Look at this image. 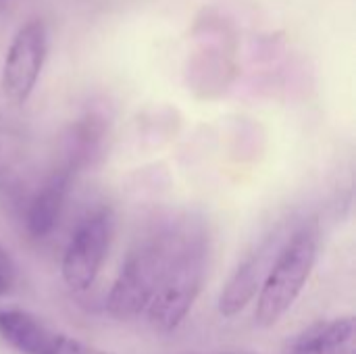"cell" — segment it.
Segmentation results:
<instances>
[{
	"instance_id": "9c48e42d",
	"label": "cell",
	"mask_w": 356,
	"mask_h": 354,
	"mask_svg": "<svg viewBox=\"0 0 356 354\" xmlns=\"http://www.w3.org/2000/svg\"><path fill=\"white\" fill-rule=\"evenodd\" d=\"M286 354H356V321L353 315L319 321L298 334Z\"/></svg>"
},
{
	"instance_id": "8992f818",
	"label": "cell",
	"mask_w": 356,
	"mask_h": 354,
	"mask_svg": "<svg viewBox=\"0 0 356 354\" xmlns=\"http://www.w3.org/2000/svg\"><path fill=\"white\" fill-rule=\"evenodd\" d=\"M273 246H275V238L269 236L252 252H248L244 257V261L238 265V269L227 280V284L219 296V313L225 319H234L257 298L261 284L273 263V259H271Z\"/></svg>"
},
{
	"instance_id": "30bf717a",
	"label": "cell",
	"mask_w": 356,
	"mask_h": 354,
	"mask_svg": "<svg viewBox=\"0 0 356 354\" xmlns=\"http://www.w3.org/2000/svg\"><path fill=\"white\" fill-rule=\"evenodd\" d=\"M54 354H113L108 351H102L94 344H88L83 340L71 338L67 334H58L56 338V346H54Z\"/></svg>"
},
{
	"instance_id": "6da1fadb",
	"label": "cell",
	"mask_w": 356,
	"mask_h": 354,
	"mask_svg": "<svg viewBox=\"0 0 356 354\" xmlns=\"http://www.w3.org/2000/svg\"><path fill=\"white\" fill-rule=\"evenodd\" d=\"M207 236L198 223L186 221L173 227L161 280L144 313L154 332H175L192 311L207 277Z\"/></svg>"
},
{
	"instance_id": "ba28073f",
	"label": "cell",
	"mask_w": 356,
	"mask_h": 354,
	"mask_svg": "<svg viewBox=\"0 0 356 354\" xmlns=\"http://www.w3.org/2000/svg\"><path fill=\"white\" fill-rule=\"evenodd\" d=\"M58 334L19 307H0V340L19 354H54Z\"/></svg>"
},
{
	"instance_id": "3957f363",
	"label": "cell",
	"mask_w": 356,
	"mask_h": 354,
	"mask_svg": "<svg viewBox=\"0 0 356 354\" xmlns=\"http://www.w3.org/2000/svg\"><path fill=\"white\" fill-rule=\"evenodd\" d=\"M173 230H159L138 242L121 263L106 294V313L117 321H131L146 313L161 280Z\"/></svg>"
},
{
	"instance_id": "7a4b0ae2",
	"label": "cell",
	"mask_w": 356,
	"mask_h": 354,
	"mask_svg": "<svg viewBox=\"0 0 356 354\" xmlns=\"http://www.w3.org/2000/svg\"><path fill=\"white\" fill-rule=\"evenodd\" d=\"M319 257V230L315 223L296 230L277 250L257 294L254 321L261 328L277 325L305 292Z\"/></svg>"
},
{
	"instance_id": "52a82bcc",
	"label": "cell",
	"mask_w": 356,
	"mask_h": 354,
	"mask_svg": "<svg viewBox=\"0 0 356 354\" xmlns=\"http://www.w3.org/2000/svg\"><path fill=\"white\" fill-rule=\"evenodd\" d=\"M73 173H75V167L67 161L65 165L56 167L38 188L25 213V230L29 238L44 240L54 232L63 215L65 200L71 190Z\"/></svg>"
},
{
	"instance_id": "5b68a950",
	"label": "cell",
	"mask_w": 356,
	"mask_h": 354,
	"mask_svg": "<svg viewBox=\"0 0 356 354\" xmlns=\"http://www.w3.org/2000/svg\"><path fill=\"white\" fill-rule=\"evenodd\" d=\"M48 50L46 27L31 19L15 33L2 65V94L10 104H25L42 73Z\"/></svg>"
},
{
	"instance_id": "8fae6325",
	"label": "cell",
	"mask_w": 356,
	"mask_h": 354,
	"mask_svg": "<svg viewBox=\"0 0 356 354\" xmlns=\"http://www.w3.org/2000/svg\"><path fill=\"white\" fill-rule=\"evenodd\" d=\"M13 277H15V263L8 255V250L0 242V298L10 290Z\"/></svg>"
},
{
	"instance_id": "277c9868",
	"label": "cell",
	"mask_w": 356,
	"mask_h": 354,
	"mask_svg": "<svg viewBox=\"0 0 356 354\" xmlns=\"http://www.w3.org/2000/svg\"><path fill=\"white\" fill-rule=\"evenodd\" d=\"M113 225L108 207L90 211L75 225L60 259V277L71 292H88L96 284L111 248Z\"/></svg>"
},
{
	"instance_id": "7c38bea8",
	"label": "cell",
	"mask_w": 356,
	"mask_h": 354,
	"mask_svg": "<svg viewBox=\"0 0 356 354\" xmlns=\"http://www.w3.org/2000/svg\"><path fill=\"white\" fill-rule=\"evenodd\" d=\"M221 354H238V353H221Z\"/></svg>"
}]
</instances>
